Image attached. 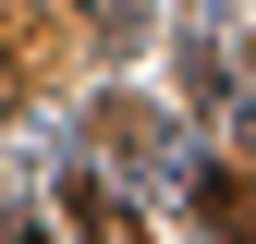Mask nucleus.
I'll return each instance as SVG.
<instances>
[{
    "instance_id": "obj_1",
    "label": "nucleus",
    "mask_w": 256,
    "mask_h": 244,
    "mask_svg": "<svg viewBox=\"0 0 256 244\" xmlns=\"http://www.w3.org/2000/svg\"><path fill=\"white\" fill-rule=\"evenodd\" d=\"M98 146H110V171H146V183L196 171V159H183V134H171L146 98H98Z\"/></svg>"
},
{
    "instance_id": "obj_2",
    "label": "nucleus",
    "mask_w": 256,
    "mask_h": 244,
    "mask_svg": "<svg viewBox=\"0 0 256 244\" xmlns=\"http://www.w3.org/2000/svg\"><path fill=\"white\" fill-rule=\"evenodd\" d=\"M183 196H196V220H208L220 244H256V196H244V171L196 159V171H183Z\"/></svg>"
},
{
    "instance_id": "obj_3",
    "label": "nucleus",
    "mask_w": 256,
    "mask_h": 244,
    "mask_svg": "<svg viewBox=\"0 0 256 244\" xmlns=\"http://www.w3.org/2000/svg\"><path fill=\"white\" fill-rule=\"evenodd\" d=\"M61 196H74V220H86V244H158V232H146V220H134V208H122V196H110L98 171H74V183H61Z\"/></svg>"
},
{
    "instance_id": "obj_4",
    "label": "nucleus",
    "mask_w": 256,
    "mask_h": 244,
    "mask_svg": "<svg viewBox=\"0 0 256 244\" xmlns=\"http://www.w3.org/2000/svg\"><path fill=\"white\" fill-rule=\"evenodd\" d=\"M24 110V24H0V122Z\"/></svg>"
},
{
    "instance_id": "obj_5",
    "label": "nucleus",
    "mask_w": 256,
    "mask_h": 244,
    "mask_svg": "<svg viewBox=\"0 0 256 244\" xmlns=\"http://www.w3.org/2000/svg\"><path fill=\"white\" fill-rule=\"evenodd\" d=\"M0 244H37V232H24V220H12V232H0Z\"/></svg>"
}]
</instances>
